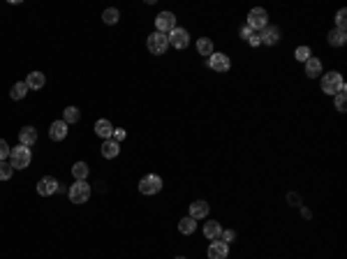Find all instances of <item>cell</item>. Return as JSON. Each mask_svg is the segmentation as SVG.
<instances>
[{
	"label": "cell",
	"mask_w": 347,
	"mask_h": 259,
	"mask_svg": "<svg viewBox=\"0 0 347 259\" xmlns=\"http://www.w3.org/2000/svg\"><path fill=\"white\" fill-rule=\"evenodd\" d=\"M319 86H322V93H326V95H338L340 91H345V81H342L340 72L324 74L322 81H319Z\"/></svg>",
	"instance_id": "1"
},
{
	"label": "cell",
	"mask_w": 347,
	"mask_h": 259,
	"mask_svg": "<svg viewBox=\"0 0 347 259\" xmlns=\"http://www.w3.org/2000/svg\"><path fill=\"white\" fill-rule=\"evenodd\" d=\"M67 197H70V201L72 204H86L90 199V185L86 181H74L72 185H70V190H67Z\"/></svg>",
	"instance_id": "2"
},
{
	"label": "cell",
	"mask_w": 347,
	"mask_h": 259,
	"mask_svg": "<svg viewBox=\"0 0 347 259\" xmlns=\"http://www.w3.org/2000/svg\"><path fill=\"white\" fill-rule=\"evenodd\" d=\"M30 160H33V153H30L28 146H17V148L10 151V164H12V169H26L30 164Z\"/></svg>",
	"instance_id": "3"
},
{
	"label": "cell",
	"mask_w": 347,
	"mask_h": 259,
	"mask_svg": "<svg viewBox=\"0 0 347 259\" xmlns=\"http://www.w3.org/2000/svg\"><path fill=\"white\" fill-rule=\"evenodd\" d=\"M248 26H250L255 33H262L266 26H269V12L264 10V7H255V10H250V14H248Z\"/></svg>",
	"instance_id": "4"
},
{
	"label": "cell",
	"mask_w": 347,
	"mask_h": 259,
	"mask_svg": "<svg viewBox=\"0 0 347 259\" xmlns=\"http://www.w3.org/2000/svg\"><path fill=\"white\" fill-rule=\"evenodd\" d=\"M146 47H148V51L153 56H162L167 54L169 49V37L162 35V33H153V35H148V40H146Z\"/></svg>",
	"instance_id": "5"
},
{
	"label": "cell",
	"mask_w": 347,
	"mask_h": 259,
	"mask_svg": "<svg viewBox=\"0 0 347 259\" xmlns=\"http://www.w3.org/2000/svg\"><path fill=\"white\" fill-rule=\"evenodd\" d=\"M162 190V178L157 174H148L139 181V192L141 194H157Z\"/></svg>",
	"instance_id": "6"
},
{
	"label": "cell",
	"mask_w": 347,
	"mask_h": 259,
	"mask_svg": "<svg viewBox=\"0 0 347 259\" xmlns=\"http://www.w3.org/2000/svg\"><path fill=\"white\" fill-rule=\"evenodd\" d=\"M173 28H176V17H173V12H160L155 17V33L169 35Z\"/></svg>",
	"instance_id": "7"
},
{
	"label": "cell",
	"mask_w": 347,
	"mask_h": 259,
	"mask_svg": "<svg viewBox=\"0 0 347 259\" xmlns=\"http://www.w3.org/2000/svg\"><path fill=\"white\" fill-rule=\"evenodd\" d=\"M167 37H169V47L179 49V51L181 49H188V44H190V35H188V31L186 28H179V26H176Z\"/></svg>",
	"instance_id": "8"
},
{
	"label": "cell",
	"mask_w": 347,
	"mask_h": 259,
	"mask_svg": "<svg viewBox=\"0 0 347 259\" xmlns=\"http://www.w3.org/2000/svg\"><path fill=\"white\" fill-rule=\"evenodd\" d=\"M209 67L213 70V72L225 74V72H229V67H232V61H229V56H227V54H216V51H213V56L209 58Z\"/></svg>",
	"instance_id": "9"
},
{
	"label": "cell",
	"mask_w": 347,
	"mask_h": 259,
	"mask_svg": "<svg viewBox=\"0 0 347 259\" xmlns=\"http://www.w3.org/2000/svg\"><path fill=\"white\" fill-rule=\"evenodd\" d=\"M60 183L56 181L54 176H44V178H40L37 181V194H42V197H49V194H54L56 190H58Z\"/></svg>",
	"instance_id": "10"
},
{
	"label": "cell",
	"mask_w": 347,
	"mask_h": 259,
	"mask_svg": "<svg viewBox=\"0 0 347 259\" xmlns=\"http://www.w3.org/2000/svg\"><path fill=\"white\" fill-rule=\"evenodd\" d=\"M259 37H262V44L273 47V44L280 42V28H278V26H266V28L259 33Z\"/></svg>",
	"instance_id": "11"
},
{
	"label": "cell",
	"mask_w": 347,
	"mask_h": 259,
	"mask_svg": "<svg viewBox=\"0 0 347 259\" xmlns=\"http://www.w3.org/2000/svg\"><path fill=\"white\" fill-rule=\"evenodd\" d=\"M211 206L204 201V199H197V201H192L190 204V217L192 220H204V217L209 215Z\"/></svg>",
	"instance_id": "12"
},
{
	"label": "cell",
	"mask_w": 347,
	"mask_h": 259,
	"mask_svg": "<svg viewBox=\"0 0 347 259\" xmlns=\"http://www.w3.org/2000/svg\"><path fill=\"white\" fill-rule=\"evenodd\" d=\"M209 259H227L229 254V245L227 243H222V241H213L209 245Z\"/></svg>",
	"instance_id": "13"
},
{
	"label": "cell",
	"mask_w": 347,
	"mask_h": 259,
	"mask_svg": "<svg viewBox=\"0 0 347 259\" xmlns=\"http://www.w3.org/2000/svg\"><path fill=\"white\" fill-rule=\"evenodd\" d=\"M19 141H21V146H33L37 144V130L33 125H26L24 130H19Z\"/></svg>",
	"instance_id": "14"
},
{
	"label": "cell",
	"mask_w": 347,
	"mask_h": 259,
	"mask_svg": "<svg viewBox=\"0 0 347 259\" xmlns=\"http://www.w3.org/2000/svg\"><path fill=\"white\" fill-rule=\"evenodd\" d=\"M49 137L54 141H63L67 137V123L65 121H54L51 127H49Z\"/></svg>",
	"instance_id": "15"
},
{
	"label": "cell",
	"mask_w": 347,
	"mask_h": 259,
	"mask_svg": "<svg viewBox=\"0 0 347 259\" xmlns=\"http://www.w3.org/2000/svg\"><path fill=\"white\" fill-rule=\"evenodd\" d=\"M305 77H310V79L322 77V61H319V58L310 56V58L305 61Z\"/></svg>",
	"instance_id": "16"
},
{
	"label": "cell",
	"mask_w": 347,
	"mask_h": 259,
	"mask_svg": "<svg viewBox=\"0 0 347 259\" xmlns=\"http://www.w3.org/2000/svg\"><path fill=\"white\" fill-rule=\"evenodd\" d=\"M220 234H222L220 222H216V220H209V222H204V236H206L209 241H220Z\"/></svg>",
	"instance_id": "17"
},
{
	"label": "cell",
	"mask_w": 347,
	"mask_h": 259,
	"mask_svg": "<svg viewBox=\"0 0 347 259\" xmlns=\"http://www.w3.org/2000/svg\"><path fill=\"white\" fill-rule=\"evenodd\" d=\"M95 134L102 139H111V134H114V125H111V121H107V118H100V121L95 123Z\"/></svg>",
	"instance_id": "18"
},
{
	"label": "cell",
	"mask_w": 347,
	"mask_h": 259,
	"mask_svg": "<svg viewBox=\"0 0 347 259\" xmlns=\"http://www.w3.org/2000/svg\"><path fill=\"white\" fill-rule=\"evenodd\" d=\"M44 84H47V79H44L42 72H30L28 77H26V86H28V91L33 88V91H40V88H44Z\"/></svg>",
	"instance_id": "19"
},
{
	"label": "cell",
	"mask_w": 347,
	"mask_h": 259,
	"mask_svg": "<svg viewBox=\"0 0 347 259\" xmlns=\"http://www.w3.org/2000/svg\"><path fill=\"white\" fill-rule=\"evenodd\" d=\"M118 153H120V144H116L114 139H104V144H102V157L111 160V157H118Z\"/></svg>",
	"instance_id": "20"
},
{
	"label": "cell",
	"mask_w": 347,
	"mask_h": 259,
	"mask_svg": "<svg viewBox=\"0 0 347 259\" xmlns=\"http://www.w3.org/2000/svg\"><path fill=\"white\" fill-rule=\"evenodd\" d=\"M329 44L331 47H342V44L347 42V33L345 31H338V28H333V31H329Z\"/></svg>",
	"instance_id": "21"
},
{
	"label": "cell",
	"mask_w": 347,
	"mask_h": 259,
	"mask_svg": "<svg viewBox=\"0 0 347 259\" xmlns=\"http://www.w3.org/2000/svg\"><path fill=\"white\" fill-rule=\"evenodd\" d=\"M195 229H197V220H192L190 215L181 217V222H179V231H181V234L190 236V234H195Z\"/></svg>",
	"instance_id": "22"
},
{
	"label": "cell",
	"mask_w": 347,
	"mask_h": 259,
	"mask_svg": "<svg viewBox=\"0 0 347 259\" xmlns=\"http://www.w3.org/2000/svg\"><path fill=\"white\" fill-rule=\"evenodd\" d=\"M197 51H199V56L211 58V56H213V42H211L209 37H199L197 40Z\"/></svg>",
	"instance_id": "23"
},
{
	"label": "cell",
	"mask_w": 347,
	"mask_h": 259,
	"mask_svg": "<svg viewBox=\"0 0 347 259\" xmlns=\"http://www.w3.org/2000/svg\"><path fill=\"white\" fill-rule=\"evenodd\" d=\"M88 174H90L88 164H86V162H74V167H72L74 181H86V178H88Z\"/></svg>",
	"instance_id": "24"
},
{
	"label": "cell",
	"mask_w": 347,
	"mask_h": 259,
	"mask_svg": "<svg viewBox=\"0 0 347 259\" xmlns=\"http://www.w3.org/2000/svg\"><path fill=\"white\" fill-rule=\"evenodd\" d=\"M26 93H28V86H26V81H19V84H14L12 88H10V97H12V100H24Z\"/></svg>",
	"instance_id": "25"
},
{
	"label": "cell",
	"mask_w": 347,
	"mask_h": 259,
	"mask_svg": "<svg viewBox=\"0 0 347 259\" xmlns=\"http://www.w3.org/2000/svg\"><path fill=\"white\" fill-rule=\"evenodd\" d=\"M118 19H120V12L116 10V7H109V10H104V12H102V21H104V24H109V26L118 24Z\"/></svg>",
	"instance_id": "26"
},
{
	"label": "cell",
	"mask_w": 347,
	"mask_h": 259,
	"mask_svg": "<svg viewBox=\"0 0 347 259\" xmlns=\"http://www.w3.org/2000/svg\"><path fill=\"white\" fill-rule=\"evenodd\" d=\"M79 118H81V111H79L77 107H67L65 111H63V121H65L67 125H72V123H77Z\"/></svg>",
	"instance_id": "27"
},
{
	"label": "cell",
	"mask_w": 347,
	"mask_h": 259,
	"mask_svg": "<svg viewBox=\"0 0 347 259\" xmlns=\"http://www.w3.org/2000/svg\"><path fill=\"white\" fill-rule=\"evenodd\" d=\"M12 174H14L12 164L7 162V160H0V181H10V178H12Z\"/></svg>",
	"instance_id": "28"
},
{
	"label": "cell",
	"mask_w": 347,
	"mask_h": 259,
	"mask_svg": "<svg viewBox=\"0 0 347 259\" xmlns=\"http://www.w3.org/2000/svg\"><path fill=\"white\" fill-rule=\"evenodd\" d=\"M310 47H296V51H294V58H296V61L299 63H305L308 61V58H310Z\"/></svg>",
	"instance_id": "29"
},
{
	"label": "cell",
	"mask_w": 347,
	"mask_h": 259,
	"mask_svg": "<svg viewBox=\"0 0 347 259\" xmlns=\"http://www.w3.org/2000/svg\"><path fill=\"white\" fill-rule=\"evenodd\" d=\"M335 24H338V31H345V26H347V12L345 10H338V14H335Z\"/></svg>",
	"instance_id": "30"
},
{
	"label": "cell",
	"mask_w": 347,
	"mask_h": 259,
	"mask_svg": "<svg viewBox=\"0 0 347 259\" xmlns=\"http://www.w3.org/2000/svg\"><path fill=\"white\" fill-rule=\"evenodd\" d=\"M220 241H222V243H227V245H229L232 241H236V231H234V229H225V231L220 234Z\"/></svg>",
	"instance_id": "31"
},
{
	"label": "cell",
	"mask_w": 347,
	"mask_h": 259,
	"mask_svg": "<svg viewBox=\"0 0 347 259\" xmlns=\"http://www.w3.org/2000/svg\"><path fill=\"white\" fill-rule=\"evenodd\" d=\"M333 97H335V109H338V111H345V109H347V104H345V91H340L338 95H333Z\"/></svg>",
	"instance_id": "32"
},
{
	"label": "cell",
	"mask_w": 347,
	"mask_h": 259,
	"mask_svg": "<svg viewBox=\"0 0 347 259\" xmlns=\"http://www.w3.org/2000/svg\"><path fill=\"white\" fill-rule=\"evenodd\" d=\"M10 151H12L10 144H7L5 139H0V160H7V157H10Z\"/></svg>",
	"instance_id": "33"
},
{
	"label": "cell",
	"mask_w": 347,
	"mask_h": 259,
	"mask_svg": "<svg viewBox=\"0 0 347 259\" xmlns=\"http://www.w3.org/2000/svg\"><path fill=\"white\" fill-rule=\"evenodd\" d=\"M252 33H255V31H252L250 26H241V28H239V37H241V40H250Z\"/></svg>",
	"instance_id": "34"
},
{
	"label": "cell",
	"mask_w": 347,
	"mask_h": 259,
	"mask_svg": "<svg viewBox=\"0 0 347 259\" xmlns=\"http://www.w3.org/2000/svg\"><path fill=\"white\" fill-rule=\"evenodd\" d=\"M111 137H114L116 144H120V141L125 139V130H123V127H114V134H111Z\"/></svg>",
	"instance_id": "35"
},
{
	"label": "cell",
	"mask_w": 347,
	"mask_h": 259,
	"mask_svg": "<svg viewBox=\"0 0 347 259\" xmlns=\"http://www.w3.org/2000/svg\"><path fill=\"white\" fill-rule=\"evenodd\" d=\"M287 201H289V206H301V197L299 194H294V192L287 194Z\"/></svg>",
	"instance_id": "36"
},
{
	"label": "cell",
	"mask_w": 347,
	"mask_h": 259,
	"mask_svg": "<svg viewBox=\"0 0 347 259\" xmlns=\"http://www.w3.org/2000/svg\"><path fill=\"white\" fill-rule=\"evenodd\" d=\"M248 44H250V47H259V44H262V37H259V33H252V37L248 40Z\"/></svg>",
	"instance_id": "37"
},
{
	"label": "cell",
	"mask_w": 347,
	"mask_h": 259,
	"mask_svg": "<svg viewBox=\"0 0 347 259\" xmlns=\"http://www.w3.org/2000/svg\"><path fill=\"white\" fill-rule=\"evenodd\" d=\"M176 259H186V257H176Z\"/></svg>",
	"instance_id": "38"
}]
</instances>
